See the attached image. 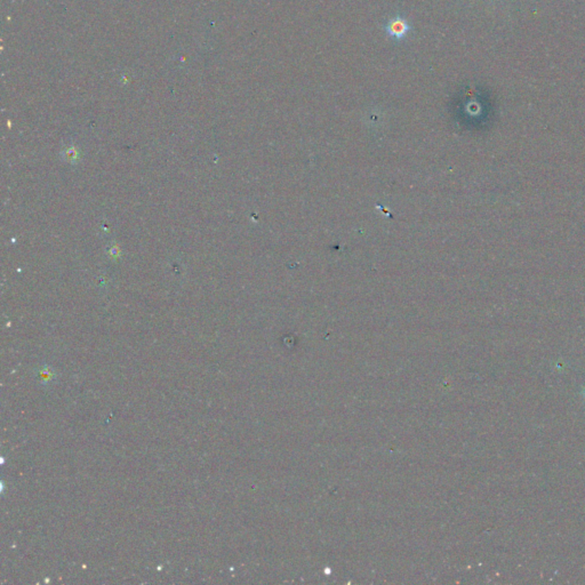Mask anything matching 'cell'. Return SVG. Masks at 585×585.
<instances>
[{
	"instance_id": "obj_1",
	"label": "cell",
	"mask_w": 585,
	"mask_h": 585,
	"mask_svg": "<svg viewBox=\"0 0 585 585\" xmlns=\"http://www.w3.org/2000/svg\"><path fill=\"white\" fill-rule=\"evenodd\" d=\"M385 30H387V36L400 40L409 33L411 25L408 24L405 18L396 16V18H391L390 21L387 22Z\"/></svg>"
}]
</instances>
